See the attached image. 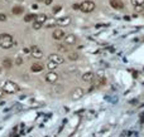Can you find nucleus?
<instances>
[{
    "label": "nucleus",
    "instance_id": "obj_1",
    "mask_svg": "<svg viewBox=\"0 0 144 137\" xmlns=\"http://www.w3.org/2000/svg\"><path fill=\"white\" fill-rule=\"evenodd\" d=\"M13 44H14V40L10 34H6V33L0 34V47L3 49H9L13 47Z\"/></svg>",
    "mask_w": 144,
    "mask_h": 137
},
{
    "label": "nucleus",
    "instance_id": "obj_2",
    "mask_svg": "<svg viewBox=\"0 0 144 137\" xmlns=\"http://www.w3.org/2000/svg\"><path fill=\"white\" fill-rule=\"evenodd\" d=\"M3 91L6 93H17L19 91V86L11 81H6L3 86Z\"/></svg>",
    "mask_w": 144,
    "mask_h": 137
},
{
    "label": "nucleus",
    "instance_id": "obj_3",
    "mask_svg": "<svg viewBox=\"0 0 144 137\" xmlns=\"http://www.w3.org/2000/svg\"><path fill=\"white\" fill-rule=\"evenodd\" d=\"M94 9H95V3L91 1V0H85L80 5V10L83 11V13H91Z\"/></svg>",
    "mask_w": 144,
    "mask_h": 137
},
{
    "label": "nucleus",
    "instance_id": "obj_4",
    "mask_svg": "<svg viewBox=\"0 0 144 137\" xmlns=\"http://www.w3.org/2000/svg\"><path fill=\"white\" fill-rule=\"evenodd\" d=\"M49 62H53V63H56L57 66H60V64H62V63L65 62V59H63L61 55H58V54H51V55H49Z\"/></svg>",
    "mask_w": 144,
    "mask_h": 137
},
{
    "label": "nucleus",
    "instance_id": "obj_5",
    "mask_svg": "<svg viewBox=\"0 0 144 137\" xmlns=\"http://www.w3.org/2000/svg\"><path fill=\"white\" fill-rule=\"evenodd\" d=\"M31 53H32V57H34V58H37V59H40V58L43 57L42 50H40L37 45H33V47L31 48Z\"/></svg>",
    "mask_w": 144,
    "mask_h": 137
},
{
    "label": "nucleus",
    "instance_id": "obj_6",
    "mask_svg": "<svg viewBox=\"0 0 144 137\" xmlns=\"http://www.w3.org/2000/svg\"><path fill=\"white\" fill-rule=\"evenodd\" d=\"M46 81L49 82V83H54V82L58 81V74L54 73V72H49V73L46 74Z\"/></svg>",
    "mask_w": 144,
    "mask_h": 137
},
{
    "label": "nucleus",
    "instance_id": "obj_7",
    "mask_svg": "<svg viewBox=\"0 0 144 137\" xmlns=\"http://www.w3.org/2000/svg\"><path fill=\"white\" fill-rule=\"evenodd\" d=\"M71 96H72V100H75V101H76V100H80V98L83 96V89L80 88V87L76 88V89H73V92H72Z\"/></svg>",
    "mask_w": 144,
    "mask_h": 137
},
{
    "label": "nucleus",
    "instance_id": "obj_8",
    "mask_svg": "<svg viewBox=\"0 0 144 137\" xmlns=\"http://www.w3.org/2000/svg\"><path fill=\"white\" fill-rule=\"evenodd\" d=\"M70 23H71V18L70 16H63V18L57 19V24L61 25V27H67Z\"/></svg>",
    "mask_w": 144,
    "mask_h": 137
},
{
    "label": "nucleus",
    "instance_id": "obj_9",
    "mask_svg": "<svg viewBox=\"0 0 144 137\" xmlns=\"http://www.w3.org/2000/svg\"><path fill=\"white\" fill-rule=\"evenodd\" d=\"M53 38L56 39V40H61V39H63L65 36H66V34H65V32L62 30V29H56L54 32H53Z\"/></svg>",
    "mask_w": 144,
    "mask_h": 137
},
{
    "label": "nucleus",
    "instance_id": "obj_10",
    "mask_svg": "<svg viewBox=\"0 0 144 137\" xmlns=\"http://www.w3.org/2000/svg\"><path fill=\"white\" fill-rule=\"evenodd\" d=\"M95 79V74L92 72H86L83 75H82V81L83 82H92Z\"/></svg>",
    "mask_w": 144,
    "mask_h": 137
},
{
    "label": "nucleus",
    "instance_id": "obj_11",
    "mask_svg": "<svg viewBox=\"0 0 144 137\" xmlns=\"http://www.w3.org/2000/svg\"><path fill=\"white\" fill-rule=\"evenodd\" d=\"M105 83H106L105 77H103V75H97V78H96L95 82H94V86H95V87H101V86H104Z\"/></svg>",
    "mask_w": 144,
    "mask_h": 137
},
{
    "label": "nucleus",
    "instance_id": "obj_12",
    "mask_svg": "<svg viewBox=\"0 0 144 137\" xmlns=\"http://www.w3.org/2000/svg\"><path fill=\"white\" fill-rule=\"evenodd\" d=\"M110 5L114 8V9H118V10H121L124 8V4L120 1V0H110Z\"/></svg>",
    "mask_w": 144,
    "mask_h": 137
},
{
    "label": "nucleus",
    "instance_id": "obj_13",
    "mask_svg": "<svg viewBox=\"0 0 144 137\" xmlns=\"http://www.w3.org/2000/svg\"><path fill=\"white\" fill-rule=\"evenodd\" d=\"M47 19H48V18H47L46 14H38V15L36 16V23H39V24L43 25V24L47 22Z\"/></svg>",
    "mask_w": 144,
    "mask_h": 137
},
{
    "label": "nucleus",
    "instance_id": "obj_14",
    "mask_svg": "<svg viewBox=\"0 0 144 137\" xmlns=\"http://www.w3.org/2000/svg\"><path fill=\"white\" fill-rule=\"evenodd\" d=\"M43 68H44V66H43V64H40V63H33V64H32V67H31L32 72H34V73L42 72Z\"/></svg>",
    "mask_w": 144,
    "mask_h": 137
},
{
    "label": "nucleus",
    "instance_id": "obj_15",
    "mask_svg": "<svg viewBox=\"0 0 144 137\" xmlns=\"http://www.w3.org/2000/svg\"><path fill=\"white\" fill-rule=\"evenodd\" d=\"M13 14L14 15H20V14H23V11H24V8L23 6H20V5H17V6H14L13 8Z\"/></svg>",
    "mask_w": 144,
    "mask_h": 137
},
{
    "label": "nucleus",
    "instance_id": "obj_16",
    "mask_svg": "<svg viewBox=\"0 0 144 137\" xmlns=\"http://www.w3.org/2000/svg\"><path fill=\"white\" fill-rule=\"evenodd\" d=\"M65 42H66V44H73L75 42H76V36L73 34H68L65 36Z\"/></svg>",
    "mask_w": 144,
    "mask_h": 137
},
{
    "label": "nucleus",
    "instance_id": "obj_17",
    "mask_svg": "<svg viewBox=\"0 0 144 137\" xmlns=\"http://www.w3.org/2000/svg\"><path fill=\"white\" fill-rule=\"evenodd\" d=\"M46 24H47V25H46L47 28H52V27L57 25V20H56V19H53V18H52V19H47Z\"/></svg>",
    "mask_w": 144,
    "mask_h": 137
},
{
    "label": "nucleus",
    "instance_id": "obj_18",
    "mask_svg": "<svg viewBox=\"0 0 144 137\" xmlns=\"http://www.w3.org/2000/svg\"><path fill=\"white\" fill-rule=\"evenodd\" d=\"M36 16L34 14H28V15H25L24 16V22L25 23H29V22H33V20H36Z\"/></svg>",
    "mask_w": 144,
    "mask_h": 137
},
{
    "label": "nucleus",
    "instance_id": "obj_19",
    "mask_svg": "<svg viewBox=\"0 0 144 137\" xmlns=\"http://www.w3.org/2000/svg\"><path fill=\"white\" fill-rule=\"evenodd\" d=\"M3 66H4L5 68H10V67H11V61H10L9 58L4 59V61H3Z\"/></svg>",
    "mask_w": 144,
    "mask_h": 137
},
{
    "label": "nucleus",
    "instance_id": "obj_20",
    "mask_svg": "<svg viewBox=\"0 0 144 137\" xmlns=\"http://www.w3.org/2000/svg\"><path fill=\"white\" fill-rule=\"evenodd\" d=\"M77 58H78V54L77 53H70V55H68V59L70 61H77Z\"/></svg>",
    "mask_w": 144,
    "mask_h": 137
},
{
    "label": "nucleus",
    "instance_id": "obj_21",
    "mask_svg": "<svg viewBox=\"0 0 144 137\" xmlns=\"http://www.w3.org/2000/svg\"><path fill=\"white\" fill-rule=\"evenodd\" d=\"M132 4L134 6H138V5H143L144 4V0H132Z\"/></svg>",
    "mask_w": 144,
    "mask_h": 137
},
{
    "label": "nucleus",
    "instance_id": "obj_22",
    "mask_svg": "<svg viewBox=\"0 0 144 137\" xmlns=\"http://www.w3.org/2000/svg\"><path fill=\"white\" fill-rule=\"evenodd\" d=\"M47 67H48V69H51V72H53V69L57 67V64H56V63H53V62H49Z\"/></svg>",
    "mask_w": 144,
    "mask_h": 137
},
{
    "label": "nucleus",
    "instance_id": "obj_23",
    "mask_svg": "<svg viewBox=\"0 0 144 137\" xmlns=\"http://www.w3.org/2000/svg\"><path fill=\"white\" fill-rule=\"evenodd\" d=\"M61 9H62V6H61V5H57V6H54V8H53V14H57V13H58Z\"/></svg>",
    "mask_w": 144,
    "mask_h": 137
},
{
    "label": "nucleus",
    "instance_id": "obj_24",
    "mask_svg": "<svg viewBox=\"0 0 144 137\" xmlns=\"http://www.w3.org/2000/svg\"><path fill=\"white\" fill-rule=\"evenodd\" d=\"M134 9H135V11H137V13H140V11H143V5H138V6H134Z\"/></svg>",
    "mask_w": 144,
    "mask_h": 137
},
{
    "label": "nucleus",
    "instance_id": "obj_25",
    "mask_svg": "<svg viewBox=\"0 0 144 137\" xmlns=\"http://www.w3.org/2000/svg\"><path fill=\"white\" fill-rule=\"evenodd\" d=\"M33 28H34V29H40V28H42V24H39V23H36V22H34Z\"/></svg>",
    "mask_w": 144,
    "mask_h": 137
},
{
    "label": "nucleus",
    "instance_id": "obj_26",
    "mask_svg": "<svg viewBox=\"0 0 144 137\" xmlns=\"http://www.w3.org/2000/svg\"><path fill=\"white\" fill-rule=\"evenodd\" d=\"M5 20H6V15L1 13V14H0V22H5Z\"/></svg>",
    "mask_w": 144,
    "mask_h": 137
},
{
    "label": "nucleus",
    "instance_id": "obj_27",
    "mask_svg": "<svg viewBox=\"0 0 144 137\" xmlns=\"http://www.w3.org/2000/svg\"><path fill=\"white\" fill-rule=\"evenodd\" d=\"M15 63H17V66H20V64H22V58H17Z\"/></svg>",
    "mask_w": 144,
    "mask_h": 137
},
{
    "label": "nucleus",
    "instance_id": "obj_28",
    "mask_svg": "<svg viewBox=\"0 0 144 137\" xmlns=\"http://www.w3.org/2000/svg\"><path fill=\"white\" fill-rule=\"evenodd\" d=\"M80 5H81V4H73V9H75V10L80 9Z\"/></svg>",
    "mask_w": 144,
    "mask_h": 137
},
{
    "label": "nucleus",
    "instance_id": "obj_29",
    "mask_svg": "<svg viewBox=\"0 0 144 137\" xmlns=\"http://www.w3.org/2000/svg\"><path fill=\"white\" fill-rule=\"evenodd\" d=\"M23 52H24V53H29V52H31V49H28V48H24V49H23Z\"/></svg>",
    "mask_w": 144,
    "mask_h": 137
},
{
    "label": "nucleus",
    "instance_id": "obj_30",
    "mask_svg": "<svg viewBox=\"0 0 144 137\" xmlns=\"http://www.w3.org/2000/svg\"><path fill=\"white\" fill-rule=\"evenodd\" d=\"M44 1H46V4H47V5H49V4L52 3V0H44Z\"/></svg>",
    "mask_w": 144,
    "mask_h": 137
},
{
    "label": "nucleus",
    "instance_id": "obj_31",
    "mask_svg": "<svg viewBox=\"0 0 144 137\" xmlns=\"http://www.w3.org/2000/svg\"><path fill=\"white\" fill-rule=\"evenodd\" d=\"M3 94V88H0V96Z\"/></svg>",
    "mask_w": 144,
    "mask_h": 137
},
{
    "label": "nucleus",
    "instance_id": "obj_32",
    "mask_svg": "<svg viewBox=\"0 0 144 137\" xmlns=\"http://www.w3.org/2000/svg\"><path fill=\"white\" fill-rule=\"evenodd\" d=\"M37 1H44V0H37Z\"/></svg>",
    "mask_w": 144,
    "mask_h": 137
}]
</instances>
